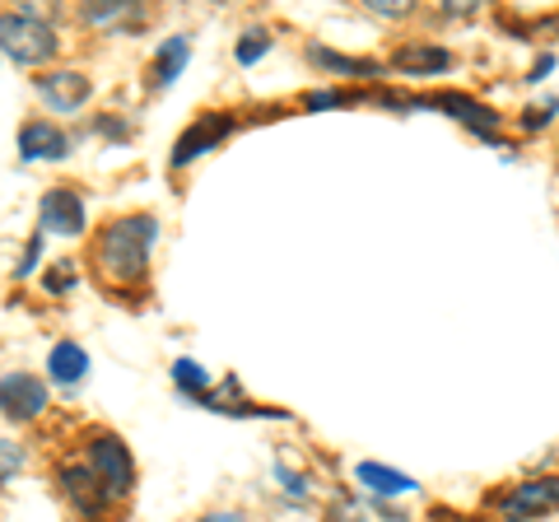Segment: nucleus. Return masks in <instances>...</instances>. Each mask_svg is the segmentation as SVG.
Returning a JSON list of instances; mask_svg holds the SVG:
<instances>
[{"label":"nucleus","mask_w":559,"mask_h":522,"mask_svg":"<svg viewBox=\"0 0 559 522\" xmlns=\"http://www.w3.org/2000/svg\"><path fill=\"white\" fill-rule=\"evenodd\" d=\"M154 248V215H131V220H117L98 234V266L108 281L117 285H131L145 275V261Z\"/></svg>","instance_id":"obj_1"},{"label":"nucleus","mask_w":559,"mask_h":522,"mask_svg":"<svg viewBox=\"0 0 559 522\" xmlns=\"http://www.w3.org/2000/svg\"><path fill=\"white\" fill-rule=\"evenodd\" d=\"M0 38H5V57L20 66H38L47 57H57V28L38 14H5L0 20Z\"/></svg>","instance_id":"obj_2"},{"label":"nucleus","mask_w":559,"mask_h":522,"mask_svg":"<svg viewBox=\"0 0 559 522\" xmlns=\"http://www.w3.org/2000/svg\"><path fill=\"white\" fill-rule=\"evenodd\" d=\"M90 466L98 472V481L108 485V499L131 495V481H135V466H131V452L121 448V439L103 434V439L90 443Z\"/></svg>","instance_id":"obj_3"},{"label":"nucleus","mask_w":559,"mask_h":522,"mask_svg":"<svg viewBox=\"0 0 559 522\" xmlns=\"http://www.w3.org/2000/svg\"><path fill=\"white\" fill-rule=\"evenodd\" d=\"M499 509L509 522H527L540 513H559V481H527L499 499Z\"/></svg>","instance_id":"obj_4"},{"label":"nucleus","mask_w":559,"mask_h":522,"mask_svg":"<svg viewBox=\"0 0 559 522\" xmlns=\"http://www.w3.org/2000/svg\"><path fill=\"white\" fill-rule=\"evenodd\" d=\"M229 127L234 121L224 117V112H210V117H197L191 127L178 135V145H173V168H187L197 154H205V150H215L224 135H229Z\"/></svg>","instance_id":"obj_5"},{"label":"nucleus","mask_w":559,"mask_h":522,"mask_svg":"<svg viewBox=\"0 0 559 522\" xmlns=\"http://www.w3.org/2000/svg\"><path fill=\"white\" fill-rule=\"evenodd\" d=\"M38 220H43V234H66V238L84 234V201H80V191H70V187L47 191Z\"/></svg>","instance_id":"obj_6"},{"label":"nucleus","mask_w":559,"mask_h":522,"mask_svg":"<svg viewBox=\"0 0 559 522\" xmlns=\"http://www.w3.org/2000/svg\"><path fill=\"white\" fill-rule=\"evenodd\" d=\"M0 406H5L10 420H38L47 406V388L28 373H5V382H0Z\"/></svg>","instance_id":"obj_7"},{"label":"nucleus","mask_w":559,"mask_h":522,"mask_svg":"<svg viewBox=\"0 0 559 522\" xmlns=\"http://www.w3.org/2000/svg\"><path fill=\"white\" fill-rule=\"evenodd\" d=\"M61 490L84 518H94L103 509V499H108V485L98 481L94 466H61Z\"/></svg>","instance_id":"obj_8"},{"label":"nucleus","mask_w":559,"mask_h":522,"mask_svg":"<svg viewBox=\"0 0 559 522\" xmlns=\"http://www.w3.org/2000/svg\"><path fill=\"white\" fill-rule=\"evenodd\" d=\"M38 94L47 108H57V112H75L84 98H90V80H84L80 71H47L38 75Z\"/></svg>","instance_id":"obj_9"},{"label":"nucleus","mask_w":559,"mask_h":522,"mask_svg":"<svg viewBox=\"0 0 559 522\" xmlns=\"http://www.w3.org/2000/svg\"><path fill=\"white\" fill-rule=\"evenodd\" d=\"M429 103H433V108H443V112H452V117L462 121V127H471L476 135H485V141H489V135H495V127H499V117L489 112L485 103H476V98H462V94H439V98H429Z\"/></svg>","instance_id":"obj_10"},{"label":"nucleus","mask_w":559,"mask_h":522,"mask_svg":"<svg viewBox=\"0 0 559 522\" xmlns=\"http://www.w3.org/2000/svg\"><path fill=\"white\" fill-rule=\"evenodd\" d=\"M70 141L51 127V121H28V127L20 131V154L24 159H66Z\"/></svg>","instance_id":"obj_11"},{"label":"nucleus","mask_w":559,"mask_h":522,"mask_svg":"<svg viewBox=\"0 0 559 522\" xmlns=\"http://www.w3.org/2000/svg\"><path fill=\"white\" fill-rule=\"evenodd\" d=\"M392 66L396 71H406V75H429V71H448L452 66V57L443 47H429V43H406L392 57Z\"/></svg>","instance_id":"obj_12"},{"label":"nucleus","mask_w":559,"mask_h":522,"mask_svg":"<svg viewBox=\"0 0 559 522\" xmlns=\"http://www.w3.org/2000/svg\"><path fill=\"white\" fill-rule=\"evenodd\" d=\"M84 369H90V355L80 351L75 341H57L51 345V355H47V373L61 382V388H70V382H80Z\"/></svg>","instance_id":"obj_13"},{"label":"nucleus","mask_w":559,"mask_h":522,"mask_svg":"<svg viewBox=\"0 0 559 522\" xmlns=\"http://www.w3.org/2000/svg\"><path fill=\"white\" fill-rule=\"evenodd\" d=\"M187 57H191L187 38H168V43L159 47V57H154V71H150L154 90H164V84L178 80V75H182V66H187Z\"/></svg>","instance_id":"obj_14"},{"label":"nucleus","mask_w":559,"mask_h":522,"mask_svg":"<svg viewBox=\"0 0 559 522\" xmlns=\"http://www.w3.org/2000/svg\"><path fill=\"white\" fill-rule=\"evenodd\" d=\"M355 476H359V485H369V490H378V495H406V490H415L411 476L388 472V466H378V462H359Z\"/></svg>","instance_id":"obj_15"},{"label":"nucleus","mask_w":559,"mask_h":522,"mask_svg":"<svg viewBox=\"0 0 559 522\" xmlns=\"http://www.w3.org/2000/svg\"><path fill=\"white\" fill-rule=\"evenodd\" d=\"M173 378H178V388H182L187 396H201V402H205L210 392H215V378H210L201 364H191V359H178V364H173Z\"/></svg>","instance_id":"obj_16"},{"label":"nucleus","mask_w":559,"mask_h":522,"mask_svg":"<svg viewBox=\"0 0 559 522\" xmlns=\"http://www.w3.org/2000/svg\"><path fill=\"white\" fill-rule=\"evenodd\" d=\"M308 61H318V66H326V71H341V75H378V66H373V61L336 57V51H326V47H308Z\"/></svg>","instance_id":"obj_17"},{"label":"nucleus","mask_w":559,"mask_h":522,"mask_svg":"<svg viewBox=\"0 0 559 522\" xmlns=\"http://www.w3.org/2000/svg\"><path fill=\"white\" fill-rule=\"evenodd\" d=\"M271 51V33L266 28H248L238 38V47H234V57H238V66H252L257 57H266Z\"/></svg>","instance_id":"obj_18"},{"label":"nucleus","mask_w":559,"mask_h":522,"mask_svg":"<svg viewBox=\"0 0 559 522\" xmlns=\"http://www.w3.org/2000/svg\"><path fill=\"white\" fill-rule=\"evenodd\" d=\"M117 14H127V0H103V5H90V10H84V20H90V24H108V20H117Z\"/></svg>","instance_id":"obj_19"},{"label":"nucleus","mask_w":559,"mask_h":522,"mask_svg":"<svg viewBox=\"0 0 559 522\" xmlns=\"http://www.w3.org/2000/svg\"><path fill=\"white\" fill-rule=\"evenodd\" d=\"M336 103H345V94H336V90H312L308 98H304V108H312V112H318V108H336Z\"/></svg>","instance_id":"obj_20"},{"label":"nucleus","mask_w":559,"mask_h":522,"mask_svg":"<svg viewBox=\"0 0 559 522\" xmlns=\"http://www.w3.org/2000/svg\"><path fill=\"white\" fill-rule=\"evenodd\" d=\"M70 266H75V261H61V271H51V275H47V289H51V294L75 285V271H70Z\"/></svg>","instance_id":"obj_21"},{"label":"nucleus","mask_w":559,"mask_h":522,"mask_svg":"<svg viewBox=\"0 0 559 522\" xmlns=\"http://www.w3.org/2000/svg\"><path fill=\"white\" fill-rule=\"evenodd\" d=\"M326 522H364V513H359V509H355V503H349V499H341V503H331Z\"/></svg>","instance_id":"obj_22"},{"label":"nucleus","mask_w":559,"mask_h":522,"mask_svg":"<svg viewBox=\"0 0 559 522\" xmlns=\"http://www.w3.org/2000/svg\"><path fill=\"white\" fill-rule=\"evenodd\" d=\"M369 10L373 14H392V20H396V14L411 10V0H369Z\"/></svg>","instance_id":"obj_23"},{"label":"nucleus","mask_w":559,"mask_h":522,"mask_svg":"<svg viewBox=\"0 0 559 522\" xmlns=\"http://www.w3.org/2000/svg\"><path fill=\"white\" fill-rule=\"evenodd\" d=\"M0 452H5V481H14V472H20V466H24V452L14 448V443H5Z\"/></svg>","instance_id":"obj_24"},{"label":"nucleus","mask_w":559,"mask_h":522,"mask_svg":"<svg viewBox=\"0 0 559 522\" xmlns=\"http://www.w3.org/2000/svg\"><path fill=\"white\" fill-rule=\"evenodd\" d=\"M555 108V103H546V108H527V112H522V127H527V131H536V127H546V112Z\"/></svg>","instance_id":"obj_25"},{"label":"nucleus","mask_w":559,"mask_h":522,"mask_svg":"<svg viewBox=\"0 0 559 522\" xmlns=\"http://www.w3.org/2000/svg\"><path fill=\"white\" fill-rule=\"evenodd\" d=\"M38 257H43V238H33L28 252H24V261H20V275H28L33 266H38Z\"/></svg>","instance_id":"obj_26"},{"label":"nucleus","mask_w":559,"mask_h":522,"mask_svg":"<svg viewBox=\"0 0 559 522\" xmlns=\"http://www.w3.org/2000/svg\"><path fill=\"white\" fill-rule=\"evenodd\" d=\"M443 10H448V14H471V10H476V0H448Z\"/></svg>","instance_id":"obj_27"},{"label":"nucleus","mask_w":559,"mask_h":522,"mask_svg":"<svg viewBox=\"0 0 559 522\" xmlns=\"http://www.w3.org/2000/svg\"><path fill=\"white\" fill-rule=\"evenodd\" d=\"M201 522H248V518H242V513H205Z\"/></svg>","instance_id":"obj_28"},{"label":"nucleus","mask_w":559,"mask_h":522,"mask_svg":"<svg viewBox=\"0 0 559 522\" xmlns=\"http://www.w3.org/2000/svg\"><path fill=\"white\" fill-rule=\"evenodd\" d=\"M98 127H103V131H108V135H127V127H121V121H108V117H103V121H98Z\"/></svg>","instance_id":"obj_29"}]
</instances>
